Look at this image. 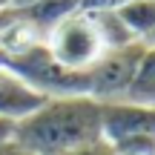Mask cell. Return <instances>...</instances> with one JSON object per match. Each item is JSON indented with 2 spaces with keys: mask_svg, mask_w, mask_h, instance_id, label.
I'll return each mask as SVG.
<instances>
[{
  "mask_svg": "<svg viewBox=\"0 0 155 155\" xmlns=\"http://www.w3.org/2000/svg\"><path fill=\"white\" fill-rule=\"evenodd\" d=\"M109 144L115 147V155H155V135H129Z\"/></svg>",
  "mask_w": 155,
  "mask_h": 155,
  "instance_id": "cell-10",
  "label": "cell"
},
{
  "mask_svg": "<svg viewBox=\"0 0 155 155\" xmlns=\"http://www.w3.org/2000/svg\"><path fill=\"white\" fill-rule=\"evenodd\" d=\"M15 9L23 17V23L29 29H35L38 38L43 40L61 20H66L75 12H81V0H32L26 6H15Z\"/></svg>",
  "mask_w": 155,
  "mask_h": 155,
  "instance_id": "cell-6",
  "label": "cell"
},
{
  "mask_svg": "<svg viewBox=\"0 0 155 155\" xmlns=\"http://www.w3.org/2000/svg\"><path fill=\"white\" fill-rule=\"evenodd\" d=\"M86 15L92 17V23H95V29H98V35H101L106 49H121V46L138 43L115 12H86Z\"/></svg>",
  "mask_w": 155,
  "mask_h": 155,
  "instance_id": "cell-9",
  "label": "cell"
},
{
  "mask_svg": "<svg viewBox=\"0 0 155 155\" xmlns=\"http://www.w3.org/2000/svg\"><path fill=\"white\" fill-rule=\"evenodd\" d=\"M3 63H6V55H3V52H0V66H3Z\"/></svg>",
  "mask_w": 155,
  "mask_h": 155,
  "instance_id": "cell-17",
  "label": "cell"
},
{
  "mask_svg": "<svg viewBox=\"0 0 155 155\" xmlns=\"http://www.w3.org/2000/svg\"><path fill=\"white\" fill-rule=\"evenodd\" d=\"M63 155H115V147H112L106 138H95V141L81 144V147H75V150H69Z\"/></svg>",
  "mask_w": 155,
  "mask_h": 155,
  "instance_id": "cell-11",
  "label": "cell"
},
{
  "mask_svg": "<svg viewBox=\"0 0 155 155\" xmlns=\"http://www.w3.org/2000/svg\"><path fill=\"white\" fill-rule=\"evenodd\" d=\"M12 138H15V124L0 118V144H6V141H12Z\"/></svg>",
  "mask_w": 155,
  "mask_h": 155,
  "instance_id": "cell-14",
  "label": "cell"
},
{
  "mask_svg": "<svg viewBox=\"0 0 155 155\" xmlns=\"http://www.w3.org/2000/svg\"><path fill=\"white\" fill-rule=\"evenodd\" d=\"M0 155H38V152L26 150L23 144H17V141L12 138V141H6V144H0Z\"/></svg>",
  "mask_w": 155,
  "mask_h": 155,
  "instance_id": "cell-13",
  "label": "cell"
},
{
  "mask_svg": "<svg viewBox=\"0 0 155 155\" xmlns=\"http://www.w3.org/2000/svg\"><path fill=\"white\" fill-rule=\"evenodd\" d=\"M144 43H129L121 49H106L92 66L86 69V95L98 104H118L127 101L138 72Z\"/></svg>",
  "mask_w": 155,
  "mask_h": 155,
  "instance_id": "cell-4",
  "label": "cell"
},
{
  "mask_svg": "<svg viewBox=\"0 0 155 155\" xmlns=\"http://www.w3.org/2000/svg\"><path fill=\"white\" fill-rule=\"evenodd\" d=\"M129 104H141V106H155V46H147L141 55L138 72H135L132 89L127 95Z\"/></svg>",
  "mask_w": 155,
  "mask_h": 155,
  "instance_id": "cell-8",
  "label": "cell"
},
{
  "mask_svg": "<svg viewBox=\"0 0 155 155\" xmlns=\"http://www.w3.org/2000/svg\"><path fill=\"white\" fill-rule=\"evenodd\" d=\"M6 6H12V3H9V0H0V9H6Z\"/></svg>",
  "mask_w": 155,
  "mask_h": 155,
  "instance_id": "cell-16",
  "label": "cell"
},
{
  "mask_svg": "<svg viewBox=\"0 0 155 155\" xmlns=\"http://www.w3.org/2000/svg\"><path fill=\"white\" fill-rule=\"evenodd\" d=\"M127 0H81V12H115Z\"/></svg>",
  "mask_w": 155,
  "mask_h": 155,
  "instance_id": "cell-12",
  "label": "cell"
},
{
  "mask_svg": "<svg viewBox=\"0 0 155 155\" xmlns=\"http://www.w3.org/2000/svg\"><path fill=\"white\" fill-rule=\"evenodd\" d=\"M43 95H38L20 75H15L9 66H0V118L3 121H23L26 115H32L40 104H43Z\"/></svg>",
  "mask_w": 155,
  "mask_h": 155,
  "instance_id": "cell-5",
  "label": "cell"
},
{
  "mask_svg": "<svg viewBox=\"0 0 155 155\" xmlns=\"http://www.w3.org/2000/svg\"><path fill=\"white\" fill-rule=\"evenodd\" d=\"M12 6H26V3H32V0H9Z\"/></svg>",
  "mask_w": 155,
  "mask_h": 155,
  "instance_id": "cell-15",
  "label": "cell"
},
{
  "mask_svg": "<svg viewBox=\"0 0 155 155\" xmlns=\"http://www.w3.org/2000/svg\"><path fill=\"white\" fill-rule=\"evenodd\" d=\"M152 46H155V43H152Z\"/></svg>",
  "mask_w": 155,
  "mask_h": 155,
  "instance_id": "cell-18",
  "label": "cell"
},
{
  "mask_svg": "<svg viewBox=\"0 0 155 155\" xmlns=\"http://www.w3.org/2000/svg\"><path fill=\"white\" fill-rule=\"evenodd\" d=\"M46 49L52 52L61 66L72 69V72H86L95 61L106 52L104 40H101L98 29H95L92 17L86 12H75L72 17L61 20L49 35L43 38Z\"/></svg>",
  "mask_w": 155,
  "mask_h": 155,
  "instance_id": "cell-3",
  "label": "cell"
},
{
  "mask_svg": "<svg viewBox=\"0 0 155 155\" xmlns=\"http://www.w3.org/2000/svg\"><path fill=\"white\" fill-rule=\"evenodd\" d=\"M95 138H104L101 104L89 95L46 98L32 115L15 124V141L38 155H63Z\"/></svg>",
  "mask_w": 155,
  "mask_h": 155,
  "instance_id": "cell-1",
  "label": "cell"
},
{
  "mask_svg": "<svg viewBox=\"0 0 155 155\" xmlns=\"http://www.w3.org/2000/svg\"><path fill=\"white\" fill-rule=\"evenodd\" d=\"M115 15L121 17V23L129 29V35L138 43H155V0H127L124 6L115 9Z\"/></svg>",
  "mask_w": 155,
  "mask_h": 155,
  "instance_id": "cell-7",
  "label": "cell"
},
{
  "mask_svg": "<svg viewBox=\"0 0 155 155\" xmlns=\"http://www.w3.org/2000/svg\"><path fill=\"white\" fill-rule=\"evenodd\" d=\"M6 66L20 75L29 86L43 98H69V95H86V72H72L61 66L46 49V43H32L6 55Z\"/></svg>",
  "mask_w": 155,
  "mask_h": 155,
  "instance_id": "cell-2",
  "label": "cell"
}]
</instances>
